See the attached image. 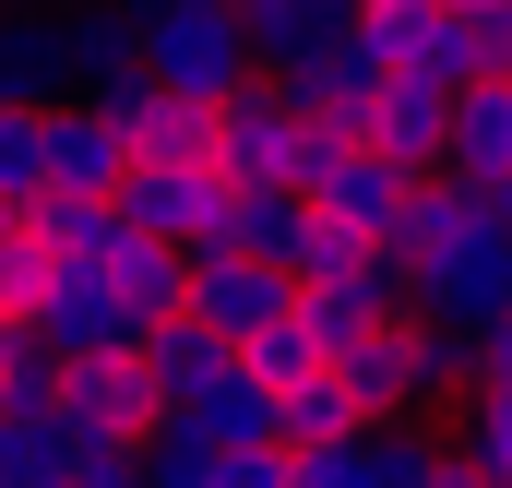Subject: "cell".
<instances>
[{
	"instance_id": "cell-1",
	"label": "cell",
	"mask_w": 512,
	"mask_h": 488,
	"mask_svg": "<svg viewBox=\"0 0 512 488\" xmlns=\"http://www.w3.org/2000/svg\"><path fill=\"white\" fill-rule=\"evenodd\" d=\"M393 262H405V310L417 322H489L512 298V239H501V203L453 167H429L405 191V227H393Z\"/></svg>"
},
{
	"instance_id": "cell-34",
	"label": "cell",
	"mask_w": 512,
	"mask_h": 488,
	"mask_svg": "<svg viewBox=\"0 0 512 488\" xmlns=\"http://www.w3.org/2000/svg\"><path fill=\"white\" fill-rule=\"evenodd\" d=\"M358 12H382V0H358Z\"/></svg>"
},
{
	"instance_id": "cell-11",
	"label": "cell",
	"mask_w": 512,
	"mask_h": 488,
	"mask_svg": "<svg viewBox=\"0 0 512 488\" xmlns=\"http://www.w3.org/2000/svg\"><path fill=\"white\" fill-rule=\"evenodd\" d=\"M36 334L60 358H108V346H143V310H131L108 274H60L48 262V298H36Z\"/></svg>"
},
{
	"instance_id": "cell-4",
	"label": "cell",
	"mask_w": 512,
	"mask_h": 488,
	"mask_svg": "<svg viewBox=\"0 0 512 488\" xmlns=\"http://www.w3.org/2000/svg\"><path fill=\"white\" fill-rule=\"evenodd\" d=\"M131 239H167V250H215V215H227V167L215 155H131V179L108 191Z\"/></svg>"
},
{
	"instance_id": "cell-6",
	"label": "cell",
	"mask_w": 512,
	"mask_h": 488,
	"mask_svg": "<svg viewBox=\"0 0 512 488\" xmlns=\"http://www.w3.org/2000/svg\"><path fill=\"white\" fill-rule=\"evenodd\" d=\"M310 131H322V120H310L274 72H251V84L215 108V167H227V191H251V179H298Z\"/></svg>"
},
{
	"instance_id": "cell-23",
	"label": "cell",
	"mask_w": 512,
	"mask_h": 488,
	"mask_svg": "<svg viewBox=\"0 0 512 488\" xmlns=\"http://www.w3.org/2000/svg\"><path fill=\"white\" fill-rule=\"evenodd\" d=\"M382 465H393L382 488H489L465 453H453V441H429L417 417H382Z\"/></svg>"
},
{
	"instance_id": "cell-15",
	"label": "cell",
	"mask_w": 512,
	"mask_h": 488,
	"mask_svg": "<svg viewBox=\"0 0 512 488\" xmlns=\"http://www.w3.org/2000/svg\"><path fill=\"white\" fill-rule=\"evenodd\" d=\"M441 167L453 179H512V72H489V84H453V108H441Z\"/></svg>"
},
{
	"instance_id": "cell-14",
	"label": "cell",
	"mask_w": 512,
	"mask_h": 488,
	"mask_svg": "<svg viewBox=\"0 0 512 488\" xmlns=\"http://www.w3.org/2000/svg\"><path fill=\"white\" fill-rule=\"evenodd\" d=\"M108 120H120L131 155H215V108L203 96H179V84H155V72H131L120 96H96Z\"/></svg>"
},
{
	"instance_id": "cell-8",
	"label": "cell",
	"mask_w": 512,
	"mask_h": 488,
	"mask_svg": "<svg viewBox=\"0 0 512 488\" xmlns=\"http://www.w3.org/2000/svg\"><path fill=\"white\" fill-rule=\"evenodd\" d=\"M179 310L215 322L227 346H251V334H274V322L298 310V274H274L251 250H191V298H179Z\"/></svg>"
},
{
	"instance_id": "cell-9",
	"label": "cell",
	"mask_w": 512,
	"mask_h": 488,
	"mask_svg": "<svg viewBox=\"0 0 512 488\" xmlns=\"http://www.w3.org/2000/svg\"><path fill=\"white\" fill-rule=\"evenodd\" d=\"M393 310H405V262H393V250H334L322 274H298V322L322 334V358H334L346 334L393 322Z\"/></svg>"
},
{
	"instance_id": "cell-33",
	"label": "cell",
	"mask_w": 512,
	"mask_h": 488,
	"mask_svg": "<svg viewBox=\"0 0 512 488\" xmlns=\"http://www.w3.org/2000/svg\"><path fill=\"white\" fill-rule=\"evenodd\" d=\"M489 203H501V239H512V179H489Z\"/></svg>"
},
{
	"instance_id": "cell-17",
	"label": "cell",
	"mask_w": 512,
	"mask_h": 488,
	"mask_svg": "<svg viewBox=\"0 0 512 488\" xmlns=\"http://www.w3.org/2000/svg\"><path fill=\"white\" fill-rule=\"evenodd\" d=\"M84 477V429L60 405H12L0 417V488H72Z\"/></svg>"
},
{
	"instance_id": "cell-27",
	"label": "cell",
	"mask_w": 512,
	"mask_h": 488,
	"mask_svg": "<svg viewBox=\"0 0 512 488\" xmlns=\"http://www.w3.org/2000/svg\"><path fill=\"white\" fill-rule=\"evenodd\" d=\"M453 36H465V72L477 84L512 72V0H453Z\"/></svg>"
},
{
	"instance_id": "cell-30",
	"label": "cell",
	"mask_w": 512,
	"mask_h": 488,
	"mask_svg": "<svg viewBox=\"0 0 512 488\" xmlns=\"http://www.w3.org/2000/svg\"><path fill=\"white\" fill-rule=\"evenodd\" d=\"M477 381H512V298L477 322Z\"/></svg>"
},
{
	"instance_id": "cell-18",
	"label": "cell",
	"mask_w": 512,
	"mask_h": 488,
	"mask_svg": "<svg viewBox=\"0 0 512 488\" xmlns=\"http://www.w3.org/2000/svg\"><path fill=\"white\" fill-rule=\"evenodd\" d=\"M441 108H453L441 84H405V72H393V84H382V108H370V131H358V143L429 179V167H441Z\"/></svg>"
},
{
	"instance_id": "cell-29",
	"label": "cell",
	"mask_w": 512,
	"mask_h": 488,
	"mask_svg": "<svg viewBox=\"0 0 512 488\" xmlns=\"http://www.w3.org/2000/svg\"><path fill=\"white\" fill-rule=\"evenodd\" d=\"M36 298H48V250L0 239V322H36Z\"/></svg>"
},
{
	"instance_id": "cell-26",
	"label": "cell",
	"mask_w": 512,
	"mask_h": 488,
	"mask_svg": "<svg viewBox=\"0 0 512 488\" xmlns=\"http://www.w3.org/2000/svg\"><path fill=\"white\" fill-rule=\"evenodd\" d=\"M0 191L12 203L48 191V108H0Z\"/></svg>"
},
{
	"instance_id": "cell-28",
	"label": "cell",
	"mask_w": 512,
	"mask_h": 488,
	"mask_svg": "<svg viewBox=\"0 0 512 488\" xmlns=\"http://www.w3.org/2000/svg\"><path fill=\"white\" fill-rule=\"evenodd\" d=\"M239 358H251L262 381H274V393H286V381H310V369H322V334H310V322H298V310H286V322H274V334H251V346H239Z\"/></svg>"
},
{
	"instance_id": "cell-31",
	"label": "cell",
	"mask_w": 512,
	"mask_h": 488,
	"mask_svg": "<svg viewBox=\"0 0 512 488\" xmlns=\"http://www.w3.org/2000/svg\"><path fill=\"white\" fill-rule=\"evenodd\" d=\"M227 488H286V453H239V465H227Z\"/></svg>"
},
{
	"instance_id": "cell-24",
	"label": "cell",
	"mask_w": 512,
	"mask_h": 488,
	"mask_svg": "<svg viewBox=\"0 0 512 488\" xmlns=\"http://www.w3.org/2000/svg\"><path fill=\"white\" fill-rule=\"evenodd\" d=\"M60 346L36 334V322H0V405H60Z\"/></svg>"
},
{
	"instance_id": "cell-32",
	"label": "cell",
	"mask_w": 512,
	"mask_h": 488,
	"mask_svg": "<svg viewBox=\"0 0 512 488\" xmlns=\"http://www.w3.org/2000/svg\"><path fill=\"white\" fill-rule=\"evenodd\" d=\"M0 239H24V203H12V191H0Z\"/></svg>"
},
{
	"instance_id": "cell-16",
	"label": "cell",
	"mask_w": 512,
	"mask_h": 488,
	"mask_svg": "<svg viewBox=\"0 0 512 488\" xmlns=\"http://www.w3.org/2000/svg\"><path fill=\"white\" fill-rule=\"evenodd\" d=\"M358 24V0H239V36H251V72H298L310 48H334Z\"/></svg>"
},
{
	"instance_id": "cell-2",
	"label": "cell",
	"mask_w": 512,
	"mask_h": 488,
	"mask_svg": "<svg viewBox=\"0 0 512 488\" xmlns=\"http://www.w3.org/2000/svg\"><path fill=\"white\" fill-rule=\"evenodd\" d=\"M298 191L322 203V227L358 250H393V227H405V191H417V167H393V155H370L358 131H310V155H298Z\"/></svg>"
},
{
	"instance_id": "cell-20",
	"label": "cell",
	"mask_w": 512,
	"mask_h": 488,
	"mask_svg": "<svg viewBox=\"0 0 512 488\" xmlns=\"http://www.w3.org/2000/svg\"><path fill=\"white\" fill-rule=\"evenodd\" d=\"M72 72H84V96H120L143 72V36H131L120 0H72Z\"/></svg>"
},
{
	"instance_id": "cell-12",
	"label": "cell",
	"mask_w": 512,
	"mask_h": 488,
	"mask_svg": "<svg viewBox=\"0 0 512 488\" xmlns=\"http://www.w3.org/2000/svg\"><path fill=\"white\" fill-rule=\"evenodd\" d=\"M120 179H131V143H120V120H108L96 96L48 108V191H72V203H108Z\"/></svg>"
},
{
	"instance_id": "cell-7",
	"label": "cell",
	"mask_w": 512,
	"mask_h": 488,
	"mask_svg": "<svg viewBox=\"0 0 512 488\" xmlns=\"http://www.w3.org/2000/svg\"><path fill=\"white\" fill-rule=\"evenodd\" d=\"M72 0H0V108H72Z\"/></svg>"
},
{
	"instance_id": "cell-3",
	"label": "cell",
	"mask_w": 512,
	"mask_h": 488,
	"mask_svg": "<svg viewBox=\"0 0 512 488\" xmlns=\"http://www.w3.org/2000/svg\"><path fill=\"white\" fill-rule=\"evenodd\" d=\"M131 36H143V72H155V84H179V96H203V108H227V96L251 84L239 0H167V12H143Z\"/></svg>"
},
{
	"instance_id": "cell-13",
	"label": "cell",
	"mask_w": 512,
	"mask_h": 488,
	"mask_svg": "<svg viewBox=\"0 0 512 488\" xmlns=\"http://www.w3.org/2000/svg\"><path fill=\"white\" fill-rule=\"evenodd\" d=\"M167 417H179V429H203L215 453H274V381H262L251 358H227L203 393H179Z\"/></svg>"
},
{
	"instance_id": "cell-22",
	"label": "cell",
	"mask_w": 512,
	"mask_h": 488,
	"mask_svg": "<svg viewBox=\"0 0 512 488\" xmlns=\"http://www.w3.org/2000/svg\"><path fill=\"white\" fill-rule=\"evenodd\" d=\"M334 429H370V417L346 405V381H334V369H310V381H286V393H274V453L334 441Z\"/></svg>"
},
{
	"instance_id": "cell-19",
	"label": "cell",
	"mask_w": 512,
	"mask_h": 488,
	"mask_svg": "<svg viewBox=\"0 0 512 488\" xmlns=\"http://www.w3.org/2000/svg\"><path fill=\"white\" fill-rule=\"evenodd\" d=\"M227 358H239V346H227L215 322H191V310L143 322V369H155V393H167V405H179V393H203V381H215Z\"/></svg>"
},
{
	"instance_id": "cell-25",
	"label": "cell",
	"mask_w": 512,
	"mask_h": 488,
	"mask_svg": "<svg viewBox=\"0 0 512 488\" xmlns=\"http://www.w3.org/2000/svg\"><path fill=\"white\" fill-rule=\"evenodd\" d=\"M453 453L489 488H512V381H477V393H465V441H453Z\"/></svg>"
},
{
	"instance_id": "cell-10",
	"label": "cell",
	"mask_w": 512,
	"mask_h": 488,
	"mask_svg": "<svg viewBox=\"0 0 512 488\" xmlns=\"http://www.w3.org/2000/svg\"><path fill=\"white\" fill-rule=\"evenodd\" d=\"M274 84H286V96H298V108H310V120H334V131H370V108H382V48H370V36H358V24H346V36H334V48H310V60H298V72H274Z\"/></svg>"
},
{
	"instance_id": "cell-21",
	"label": "cell",
	"mask_w": 512,
	"mask_h": 488,
	"mask_svg": "<svg viewBox=\"0 0 512 488\" xmlns=\"http://www.w3.org/2000/svg\"><path fill=\"white\" fill-rule=\"evenodd\" d=\"M382 429H334V441H298L286 453V488H382Z\"/></svg>"
},
{
	"instance_id": "cell-5",
	"label": "cell",
	"mask_w": 512,
	"mask_h": 488,
	"mask_svg": "<svg viewBox=\"0 0 512 488\" xmlns=\"http://www.w3.org/2000/svg\"><path fill=\"white\" fill-rule=\"evenodd\" d=\"M60 417L84 429V453H143V441L167 429V393H155L143 346H108V358H72V369H60Z\"/></svg>"
}]
</instances>
